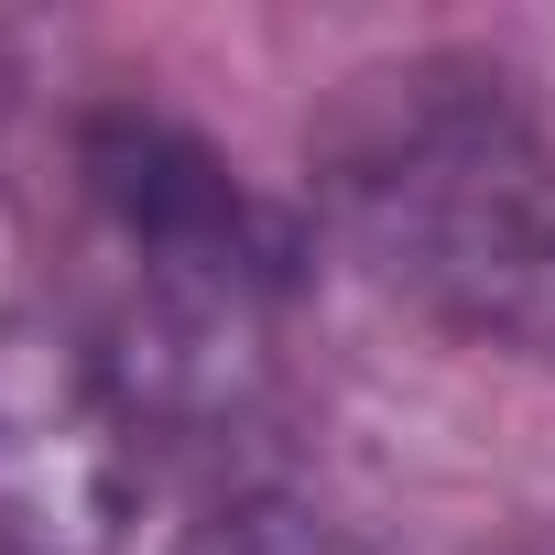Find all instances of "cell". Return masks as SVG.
Returning <instances> with one entry per match:
<instances>
[{"label": "cell", "mask_w": 555, "mask_h": 555, "mask_svg": "<svg viewBox=\"0 0 555 555\" xmlns=\"http://www.w3.org/2000/svg\"><path fill=\"white\" fill-rule=\"evenodd\" d=\"M338 250L468 349H555V120L490 55L360 66L317 120Z\"/></svg>", "instance_id": "cell-1"}, {"label": "cell", "mask_w": 555, "mask_h": 555, "mask_svg": "<svg viewBox=\"0 0 555 555\" xmlns=\"http://www.w3.org/2000/svg\"><path fill=\"white\" fill-rule=\"evenodd\" d=\"M164 555H371V544H360L349 522L284 501V490H229V501H207L196 522H175Z\"/></svg>", "instance_id": "cell-2"}]
</instances>
